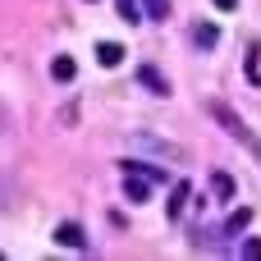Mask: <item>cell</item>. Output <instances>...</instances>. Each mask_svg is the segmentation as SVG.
<instances>
[{
  "instance_id": "cell-1",
  "label": "cell",
  "mask_w": 261,
  "mask_h": 261,
  "mask_svg": "<svg viewBox=\"0 0 261 261\" xmlns=\"http://www.w3.org/2000/svg\"><path fill=\"white\" fill-rule=\"evenodd\" d=\"M211 115H216V119H220V124H225V128H229V133H234V138H239L252 156H261V138L243 124V119H239V115H234V110H229V106H225V101H216V106H211Z\"/></svg>"
},
{
  "instance_id": "cell-4",
  "label": "cell",
  "mask_w": 261,
  "mask_h": 261,
  "mask_svg": "<svg viewBox=\"0 0 261 261\" xmlns=\"http://www.w3.org/2000/svg\"><path fill=\"white\" fill-rule=\"evenodd\" d=\"M124 197H128V202H138V206H142V202H151V179H147V174H142V179H138V174H128V179H124Z\"/></svg>"
},
{
  "instance_id": "cell-15",
  "label": "cell",
  "mask_w": 261,
  "mask_h": 261,
  "mask_svg": "<svg viewBox=\"0 0 261 261\" xmlns=\"http://www.w3.org/2000/svg\"><path fill=\"white\" fill-rule=\"evenodd\" d=\"M239 252H243V257H248V261H257V257H261V239H248V243H243Z\"/></svg>"
},
{
  "instance_id": "cell-2",
  "label": "cell",
  "mask_w": 261,
  "mask_h": 261,
  "mask_svg": "<svg viewBox=\"0 0 261 261\" xmlns=\"http://www.w3.org/2000/svg\"><path fill=\"white\" fill-rule=\"evenodd\" d=\"M138 83H142L147 92H156V96H170V83H165V73H161L156 64H142V69H138Z\"/></svg>"
},
{
  "instance_id": "cell-16",
  "label": "cell",
  "mask_w": 261,
  "mask_h": 261,
  "mask_svg": "<svg viewBox=\"0 0 261 261\" xmlns=\"http://www.w3.org/2000/svg\"><path fill=\"white\" fill-rule=\"evenodd\" d=\"M234 5H239V0H216V9H234Z\"/></svg>"
},
{
  "instance_id": "cell-11",
  "label": "cell",
  "mask_w": 261,
  "mask_h": 261,
  "mask_svg": "<svg viewBox=\"0 0 261 261\" xmlns=\"http://www.w3.org/2000/svg\"><path fill=\"white\" fill-rule=\"evenodd\" d=\"M115 14L124 18V23H142L147 14H138V0H115Z\"/></svg>"
},
{
  "instance_id": "cell-9",
  "label": "cell",
  "mask_w": 261,
  "mask_h": 261,
  "mask_svg": "<svg viewBox=\"0 0 261 261\" xmlns=\"http://www.w3.org/2000/svg\"><path fill=\"white\" fill-rule=\"evenodd\" d=\"M119 165H124V174H147L151 184L165 179V170H161V165H147V161H119Z\"/></svg>"
},
{
  "instance_id": "cell-14",
  "label": "cell",
  "mask_w": 261,
  "mask_h": 261,
  "mask_svg": "<svg viewBox=\"0 0 261 261\" xmlns=\"http://www.w3.org/2000/svg\"><path fill=\"white\" fill-rule=\"evenodd\" d=\"M248 78H252V83H261V69H257V41L248 46Z\"/></svg>"
},
{
  "instance_id": "cell-10",
  "label": "cell",
  "mask_w": 261,
  "mask_h": 261,
  "mask_svg": "<svg viewBox=\"0 0 261 261\" xmlns=\"http://www.w3.org/2000/svg\"><path fill=\"white\" fill-rule=\"evenodd\" d=\"M211 193H216L220 202H229V197H234V179H229V174H211Z\"/></svg>"
},
{
  "instance_id": "cell-13",
  "label": "cell",
  "mask_w": 261,
  "mask_h": 261,
  "mask_svg": "<svg viewBox=\"0 0 261 261\" xmlns=\"http://www.w3.org/2000/svg\"><path fill=\"white\" fill-rule=\"evenodd\" d=\"M184 202H188V184L179 179V188L170 193V216H174V220H179V211H184Z\"/></svg>"
},
{
  "instance_id": "cell-5",
  "label": "cell",
  "mask_w": 261,
  "mask_h": 261,
  "mask_svg": "<svg viewBox=\"0 0 261 261\" xmlns=\"http://www.w3.org/2000/svg\"><path fill=\"white\" fill-rule=\"evenodd\" d=\"M193 46H197V50H216V46H220V28H216V23H197V28H193Z\"/></svg>"
},
{
  "instance_id": "cell-6",
  "label": "cell",
  "mask_w": 261,
  "mask_h": 261,
  "mask_svg": "<svg viewBox=\"0 0 261 261\" xmlns=\"http://www.w3.org/2000/svg\"><path fill=\"white\" fill-rule=\"evenodd\" d=\"M119 60H124V46L119 41H96V64L101 69H115Z\"/></svg>"
},
{
  "instance_id": "cell-8",
  "label": "cell",
  "mask_w": 261,
  "mask_h": 261,
  "mask_svg": "<svg viewBox=\"0 0 261 261\" xmlns=\"http://www.w3.org/2000/svg\"><path fill=\"white\" fill-rule=\"evenodd\" d=\"M252 225V206H239V211H229V220H225V234L234 239V234H243Z\"/></svg>"
},
{
  "instance_id": "cell-3",
  "label": "cell",
  "mask_w": 261,
  "mask_h": 261,
  "mask_svg": "<svg viewBox=\"0 0 261 261\" xmlns=\"http://www.w3.org/2000/svg\"><path fill=\"white\" fill-rule=\"evenodd\" d=\"M55 243H60V248H73V252H78V248H87V234H83V225L64 220V225L55 229Z\"/></svg>"
},
{
  "instance_id": "cell-7",
  "label": "cell",
  "mask_w": 261,
  "mask_h": 261,
  "mask_svg": "<svg viewBox=\"0 0 261 261\" xmlns=\"http://www.w3.org/2000/svg\"><path fill=\"white\" fill-rule=\"evenodd\" d=\"M73 73H78L73 55H55V60H50V78H55V83H73Z\"/></svg>"
},
{
  "instance_id": "cell-12",
  "label": "cell",
  "mask_w": 261,
  "mask_h": 261,
  "mask_svg": "<svg viewBox=\"0 0 261 261\" xmlns=\"http://www.w3.org/2000/svg\"><path fill=\"white\" fill-rule=\"evenodd\" d=\"M142 14L161 23V18H170V0H142Z\"/></svg>"
}]
</instances>
